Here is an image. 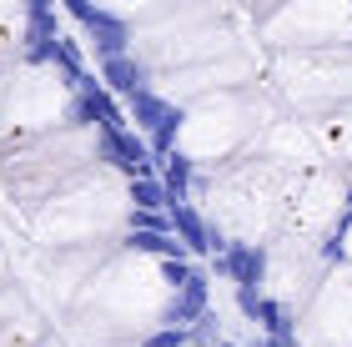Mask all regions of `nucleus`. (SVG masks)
I'll return each instance as SVG.
<instances>
[{"label": "nucleus", "instance_id": "obj_14", "mask_svg": "<svg viewBox=\"0 0 352 347\" xmlns=\"http://www.w3.org/2000/svg\"><path fill=\"white\" fill-rule=\"evenodd\" d=\"M141 347H191V327H156Z\"/></svg>", "mask_w": 352, "mask_h": 347}, {"label": "nucleus", "instance_id": "obj_11", "mask_svg": "<svg viewBox=\"0 0 352 347\" xmlns=\"http://www.w3.org/2000/svg\"><path fill=\"white\" fill-rule=\"evenodd\" d=\"M60 5H66V15H71V21H81V25L91 30V36H96V30H111V25H121L116 15H111V10H101L96 0H60Z\"/></svg>", "mask_w": 352, "mask_h": 347}, {"label": "nucleus", "instance_id": "obj_19", "mask_svg": "<svg viewBox=\"0 0 352 347\" xmlns=\"http://www.w3.org/2000/svg\"><path fill=\"white\" fill-rule=\"evenodd\" d=\"M212 347H227V342H212Z\"/></svg>", "mask_w": 352, "mask_h": 347}, {"label": "nucleus", "instance_id": "obj_13", "mask_svg": "<svg viewBox=\"0 0 352 347\" xmlns=\"http://www.w3.org/2000/svg\"><path fill=\"white\" fill-rule=\"evenodd\" d=\"M56 66H66L71 81H76V76H86V56H81V45L66 41V36H56Z\"/></svg>", "mask_w": 352, "mask_h": 347}, {"label": "nucleus", "instance_id": "obj_8", "mask_svg": "<svg viewBox=\"0 0 352 347\" xmlns=\"http://www.w3.org/2000/svg\"><path fill=\"white\" fill-rule=\"evenodd\" d=\"M156 177H162V186H166V197L171 201H182L186 197V186H191V161L182 151H166L162 161H156Z\"/></svg>", "mask_w": 352, "mask_h": 347}, {"label": "nucleus", "instance_id": "obj_3", "mask_svg": "<svg viewBox=\"0 0 352 347\" xmlns=\"http://www.w3.org/2000/svg\"><path fill=\"white\" fill-rule=\"evenodd\" d=\"M236 307H242V317L262 322L272 342H282V347H292V342H297V322H292V312H287L282 302H272V297H262L257 287H236Z\"/></svg>", "mask_w": 352, "mask_h": 347}, {"label": "nucleus", "instance_id": "obj_12", "mask_svg": "<svg viewBox=\"0 0 352 347\" xmlns=\"http://www.w3.org/2000/svg\"><path fill=\"white\" fill-rule=\"evenodd\" d=\"M60 36V21H56V10L45 5V10H25V41H56Z\"/></svg>", "mask_w": 352, "mask_h": 347}, {"label": "nucleus", "instance_id": "obj_10", "mask_svg": "<svg viewBox=\"0 0 352 347\" xmlns=\"http://www.w3.org/2000/svg\"><path fill=\"white\" fill-rule=\"evenodd\" d=\"M166 186L162 177H131V207L136 212H166Z\"/></svg>", "mask_w": 352, "mask_h": 347}, {"label": "nucleus", "instance_id": "obj_4", "mask_svg": "<svg viewBox=\"0 0 352 347\" xmlns=\"http://www.w3.org/2000/svg\"><path fill=\"white\" fill-rule=\"evenodd\" d=\"M101 151H106V161H116V166L126 171V177H156V161H151L146 141H141L131 126L106 131V136H101Z\"/></svg>", "mask_w": 352, "mask_h": 347}, {"label": "nucleus", "instance_id": "obj_5", "mask_svg": "<svg viewBox=\"0 0 352 347\" xmlns=\"http://www.w3.org/2000/svg\"><path fill=\"white\" fill-rule=\"evenodd\" d=\"M217 272L232 277L236 287H257L262 272H267V247H257V242H227V251L217 257Z\"/></svg>", "mask_w": 352, "mask_h": 347}, {"label": "nucleus", "instance_id": "obj_6", "mask_svg": "<svg viewBox=\"0 0 352 347\" xmlns=\"http://www.w3.org/2000/svg\"><path fill=\"white\" fill-rule=\"evenodd\" d=\"M206 307H212V282H206V272L197 267V272H191L182 287H176V302L162 312V322H166V327H191Z\"/></svg>", "mask_w": 352, "mask_h": 347}, {"label": "nucleus", "instance_id": "obj_9", "mask_svg": "<svg viewBox=\"0 0 352 347\" xmlns=\"http://www.w3.org/2000/svg\"><path fill=\"white\" fill-rule=\"evenodd\" d=\"M126 247H131V251H151V257H191V251L176 242L171 232H141V227H131Z\"/></svg>", "mask_w": 352, "mask_h": 347}, {"label": "nucleus", "instance_id": "obj_2", "mask_svg": "<svg viewBox=\"0 0 352 347\" xmlns=\"http://www.w3.org/2000/svg\"><path fill=\"white\" fill-rule=\"evenodd\" d=\"M166 216H171V232H176V242H182L191 257H217V251H227V242L206 227V216L191 207V201H166Z\"/></svg>", "mask_w": 352, "mask_h": 347}, {"label": "nucleus", "instance_id": "obj_15", "mask_svg": "<svg viewBox=\"0 0 352 347\" xmlns=\"http://www.w3.org/2000/svg\"><path fill=\"white\" fill-rule=\"evenodd\" d=\"M191 272H197V267H191V257H162V277H166V287H182Z\"/></svg>", "mask_w": 352, "mask_h": 347}, {"label": "nucleus", "instance_id": "obj_1", "mask_svg": "<svg viewBox=\"0 0 352 347\" xmlns=\"http://www.w3.org/2000/svg\"><path fill=\"white\" fill-rule=\"evenodd\" d=\"M131 101V116H136V126H146L151 131V141H146V151H151V161H162V156L171 151V141H176V131H182V106H171V101H162L151 86H141L136 96H126Z\"/></svg>", "mask_w": 352, "mask_h": 347}, {"label": "nucleus", "instance_id": "obj_7", "mask_svg": "<svg viewBox=\"0 0 352 347\" xmlns=\"http://www.w3.org/2000/svg\"><path fill=\"white\" fill-rule=\"evenodd\" d=\"M101 86L116 91V96H136L141 86H146V66L126 51V56H106L101 60Z\"/></svg>", "mask_w": 352, "mask_h": 347}, {"label": "nucleus", "instance_id": "obj_16", "mask_svg": "<svg viewBox=\"0 0 352 347\" xmlns=\"http://www.w3.org/2000/svg\"><path fill=\"white\" fill-rule=\"evenodd\" d=\"M131 227H141V232H171V216L166 212H131Z\"/></svg>", "mask_w": 352, "mask_h": 347}, {"label": "nucleus", "instance_id": "obj_18", "mask_svg": "<svg viewBox=\"0 0 352 347\" xmlns=\"http://www.w3.org/2000/svg\"><path fill=\"white\" fill-rule=\"evenodd\" d=\"M257 347H282V342H272V337H267V342H257Z\"/></svg>", "mask_w": 352, "mask_h": 347}, {"label": "nucleus", "instance_id": "obj_17", "mask_svg": "<svg viewBox=\"0 0 352 347\" xmlns=\"http://www.w3.org/2000/svg\"><path fill=\"white\" fill-rule=\"evenodd\" d=\"M45 5H56V0H25V10H45Z\"/></svg>", "mask_w": 352, "mask_h": 347}]
</instances>
